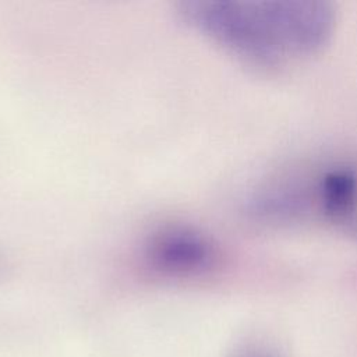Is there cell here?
<instances>
[{"mask_svg":"<svg viewBox=\"0 0 357 357\" xmlns=\"http://www.w3.org/2000/svg\"><path fill=\"white\" fill-rule=\"evenodd\" d=\"M187 18L233 53L272 66L310 56L332 36L335 13L322 1L201 0Z\"/></svg>","mask_w":357,"mask_h":357,"instance_id":"obj_1","label":"cell"},{"mask_svg":"<svg viewBox=\"0 0 357 357\" xmlns=\"http://www.w3.org/2000/svg\"><path fill=\"white\" fill-rule=\"evenodd\" d=\"M151 255L159 268L187 273L209 266L213 259V248L195 231L170 229L153 240Z\"/></svg>","mask_w":357,"mask_h":357,"instance_id":"obj_2","label":"cell"},{"mask_svg":"<svg viewBox=\"0 0 357 357\" xmlns=\"http://www.w3.org/2000/svg\"><path fill=\"white\" fill-rule=\"evenodd\" d=\"M319 212L346 230H357V174L349 167H333L319 177L315 188Z\"/></svg>","mask_w":357,"mask_h":357,"instance_id":"obj_3","label":"cell"},{"mask_svg":"<svg viewBox=\"0 0 357 357\" xmlns=\"http://www.w3.org/2000/svg\"><path fill=\"white\" fill-rule=\"evenodd\" d=\"M250 357H259V356H250Z\"/></svg>","mask_w":357,"mask_h":357,"instance_id":"obj_4","label":"cell"}]
</instances>
